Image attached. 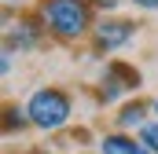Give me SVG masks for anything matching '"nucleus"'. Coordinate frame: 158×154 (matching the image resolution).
I'll return each mask as SVG.
<instances>
[{"label": "nucleus", "instance_id": "obj_1", "mask_svg": "<svg viewBox=\"0 0 158 154\" xmlns=\"http://www.w3.org/2000/svg\"><path fill=\"white\" fill-rule=\"evenodd\" d=\"M40 15H44V22H48L52 33H59L66 40L81 37L88 30V22H92V11H88L85 0H44Z\"/></svg>", "mask_w": 158, "mask_h": 154}, {"label": "nucleus", "instance_id": "obj_2", "mask_svg": "<svg viewBox=\"0 0 158 154\" xmlns=\"http://www.w3.org/2000/svg\"><path fill=\"white\" fill-rule=\"evenodd\" d=\"M26 117L37 125V128H59V125H66V117H70V99L59 92V88H37L33 95H30V103H26Z\"/></svg>", "mask_w": 158, "mask_h": 154}, {"label": "nucleus", "instance_id": "obj_3", "mask_svg": "<svg viewBox=\"0 0 158 154\" xmlns=\"http://www.w3.org/2000/svg\"><path fill=\"white\" fill-rule=\"evenodd\" d=\"M132 37V22H125V18H114V22H99L96 26V40H99V48H121L125 40Z\"/></svg>", "mask_w": 158, "mask_h": 154}, {"label": "nucleus", "instance_id": "obj_4", "mask_svg": "<svg viewBox=\"0 0 158 154\" xmlns=\"http://www.w3.org/2000/svg\"><path fill=\"white\" fill-rule=\"evenodd\" d=\"M99 151H103V154H151L143 143H140V140H129V136H121V132H114V136H103Z\"/></svg>", "mask_w": 158, "mask_h": 154}, {"label": "nucleus", "instance_id": "obj_5", "mask_svg": "<svg viewBox=\"0 0 158 154\" xmlns=\"http://www.w3.org/2000/svg\"><path fill=\"white\" fill-rule=\"evenodd\" d=\"M118 121L121 125H140V128H143V107H140V103H129V107L118 114Z\"/></svg>", "mask_w": 158, "mask_h": 154}, {"label": "nucleus", "instance_id": "obj_6", "mask_svg": "<svg viewBox=\"0 0 158 154\" xmlns=\"http://www.w3.org/2000/svg\"><path fill=\"white\" fill-rule=\"evenodd\" d=\"M140 143H143L151 154H158V121H151V125L140 128Z\"/></svg>", "mask_w": 158, "mask_h": 154}, {"label": "nucleus", "instance_id": "obj_7", "mask_svg": "<svg viewBox=\"0 0 158 154\" xmlns=\"http://www.w3.org/2000/svg\"><path fill=\"white\" fill-rule=\"evenodd\" d=\"M15 125L22 128V125H26V117H22V114H15V107H11V114H7V128H15Z\"/></svg>", "mask_w": 158, "mask_h": 154}, {"label": "nucleus", "instance_id": "obj_8", "mask_svg": "<svg viewBox=\"0 0 158 154\" xmlns=\"http://www.w3.org/2000/svg\"><path fill=\"white\" fill-rule=\"evenodd\" d=\"M136 7H158V0H132Z\"/></svg>", "mask_w": 158, "mask_h": 154}, {"label": "nucleus", "instance_id": "obj_9", "mask_svg": "<svg viewBox=\"0 0 158 154\" xmlns=\"http://www.w3.org/2000/svg\"><path fill=\"white\" fill-rule=\"evenodd\" d=\"M99 7H118V0H96Z\"/></svg>", "mask_w": 158, "mask_h": 154}, {"label": "nucleus", "instance_id": "obj_10", "mask_svg": "<svg viewBox=\"0 0 158 154\" xmlns=\"http://www.w3.org/2000/svg\"><path fill=\"white\" fill-rule=\"evenodd\" d=\"M155 110H158V99H155Z\"/></svg>", "mask_w": 158, "mask_h": 154}]
</instances>
